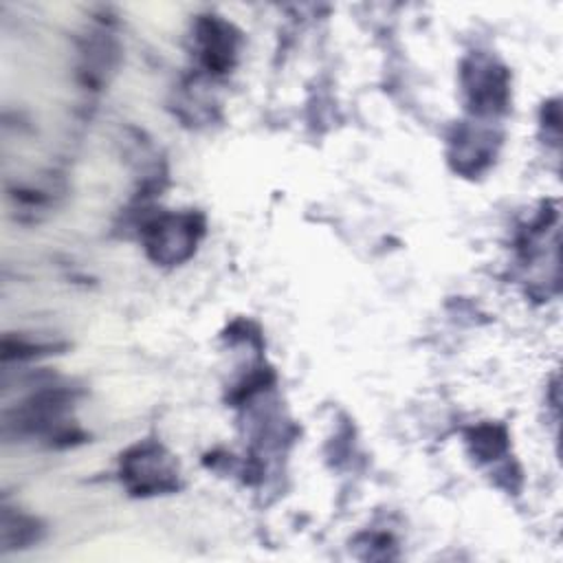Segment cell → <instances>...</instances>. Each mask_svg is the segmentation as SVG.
I'll list each match as a JSON object with an SVG mask.
<instances>
[{
    "label": "cell",
    "mask_w": 563,
    "mask_h": 563,
    "mask_svg": "<svg viewBox=\"0 0 563 563\" xmlns=\"http://www.w3.org/2000/svg\"><path fill=\"white\" fill-rule=\"evenodd\" d=\"M123 475L136 493H158L174 488V464L161 446H139L123 462Z\"/></svg>",
    "instance_id": "1"
},
{
    "label": "cell",
    "mask_w": 563,
    "mask_h": 563,
    "mask_svg": "<svg viewBox=\"0 0 563 563\" xmlns=\"http://www.w3.org/2000/svg\"><path fill=\"white\" fill-rule=\"evenodd\" d=\"M198 231L200 224L194 216L165 218L156 222L150 231V249L154 251V257L161 262H178L191 253Z\"/></svg>",
    "instance_id": "2"
}]
</instances>
